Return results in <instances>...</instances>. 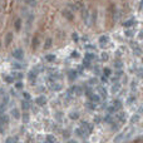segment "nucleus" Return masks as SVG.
Instances as JSON below:
<instances>
[{
    "mask_svg": "<svg viewBox=\"0 0 143 143\" xmlns=\"http://www.w3.org/2000/svg\"><path fill=\"white\" fill-rule=\"evenodd\" d=\"M13 57L15 58L16 60H21L24 58V50L21 48H18V49H14V50H13Z\"/></svg>",
    "mask_w": 143,
    "mask_h": 143,
    "instance_id": "nucleus-1",
    "label": "nucleus"
},
{
    "mask_svg": "<svg viewBox=\"0 0 143 143\" xmlns=\"http://www.w3.org/2000/svg\"><path fill=\"white\" fill-rule=\"evenodd\" d=\"M80 128H82L87 134H88V133H92V131H93V126H92V124L84 122V120H80Z\"/></svg>",
    "mask_w": 143,
    "mask_h": 143,
    "instance_id": "nucleus-2",
    "label": "nucleus"
},
{
    "mask_svg": "<svg viewBox=\"0 0 143 143\" xmlns=\"http://www.w3.org/2000/svg\"><path fill=\"white\" fill-rule=\"evenodd\" d=\"M98 95H99L100 98H103V99H105V98L108 97L107 89H105L104 87H98Z\"/></svg>",
    "mask_w": 143,
    "mask_h": 143,
    "instance_id": "nucleus-3",
    "label": "nucleus"
},
{
    "mask_svg": "<svg viewBox=\"0 0 143 143\" xmlns=\"http://www.w3.org/2000/svg\"><path fill=\"white\" fill-rule=\"evenodd\" d=\"M35 103H37L38 105H40V107L45 105V104H47V97H44V95H39L37 99H35Z\"/></svg>",
    "mask_w": 143,
    "mask_h": 143,
    "instance_id": "nucleus-4",
    "label": "nucleus"
},
{
    "mask_svg": "<svg viewBox=\"0 0 143 143\" xmlns=\"http://www.w3.org/2000/svg\"><path fill=\"white\" fill-rule=\"evenodd\" d=\"M98 42H99V44H100L102 47H104V45H107V44H108L109 37H108V35H100L99 39H98Z\"/></svg>",
    "mask_w": 143,
    "mask_h": 143,
    "instance_id": "nucleus-5",
    "label": "nucleus"
},
{
    "mask_svg": "<svg viewBox=\"0 0 143 143\" xmlns=\"http://www.w3.org/2000/svg\"><path fill=\"white\" fill-rule=\"evenodd\" d=\"M100 99H102V98L98 95V94H94V93H93V94L89 97V102H92V103H94V104L100 103Z\"/></svg>",
    "mask_w": 143,
    "mask_h": 143,
    "instance_id": "nucleus-6",
    "label": "nucleus"
},
{
    "mask_svg": "<svg viewBox=\"0 0 143 143\" xmlns=\"http://www.w3.org/2000/svg\"><path fill=\"white\" fill-rule=\"evenodd\" d=\"M37 78H38V74H37V72H35V70H30L28 73V79L32 83H34L35 80H37Z\"/></svg>",
    "mask_w": 143,
    "mask_h": 143,
    "instance_id": "nucleus-7",
    "label": "nucleus"
},
{
    "mask_svg": "<svg viewBox=\"0 0 143 143\" xmlns=\"http://www.w3.org/2000/svg\"><path fill=\"white\" fill-rule=\"evenodd\" d=\"M89 16H91V14H89V10H88V9H86V8H83V9H82V18H83V20L86 21V23H88Z\"/></svg>",
    "mask_w": 143,
    "mask_h": 143,
    "instance_id": "nucleus-8",
    "label": "nucleus"
},
{
    "mask_svg": "<svg viewBox=\"0 0 143 143\" xmlns=\"http://www.w3.org/2000/svg\"><path fill=\"white\" fill-rule=\"evenodd\" d=\"M63 15H64V18H67L68 20H73L74 19V15H73V13H72V10H63Z\"/></svg>",
    "mask_w": 143,
    "mask_h": 143,
    "instance_id": "nucleus-9",
    "label": "nucleus"
},
{
    "mask_svg": "<svg viewBox=\"0 0 143 143\" xmlns=\"http://www.w3.org/2000/svg\"><path fill=\"white\" fill-rule=\"evenodd\" d=\"M78 77L77 70H68V79L69 80H75Z\"/></svg>",
    "mask_w": 143,
    "mask_h": 143,
    "instance_id": "nucleus-10",
    "label": "nucleus"
},
{
    "mask_svg": "<svg viewBox=\"0 0 143 143\" xmlns=\"http://www.w3.org/2000/svg\"><path fill=\"white\" fill-rule=\"evenodd\" d=\"M0 122H1L4 126H8V124H9V117L6 114H1V115H0Z\"/></svg>",
    "mask_w": 143,
    "mask_h": 143,
    "instance_id": "nucleus-11",
    "label": "nucleus"
},
{
    "mask_svg": "<svg viewBox=\"0 0 143 143\" xmlns=\"http://www.w3.org/2000/svg\"><path fill=\"white\" fill-rule=\"evenodd\" d=\"M139 118H141V115L138 114V113L133 114L132 117H131V120H129V123H131V124H134V123H137L138 120H139Z\"/></svg>",
    "mask_w": 143,
    "mask_h": 143,
    "instance_id": "nucleus-12",
    "label": "nucleus"
},
{
    "mask_svg": "<svg viewBox=\"0 0 143 143\" xmlns=\"http://www.w3.org/2000/svg\"><path fill=\"white\" fill-rule=\"evenodd\" d=\"M50 89L54 92H58L62 89V84L60 83H53V84H50Z\"/></svg>",
    "mask_w": 143,
    "mask_h": 143,
    "instance_id": "nucleus-13",
    "label": "nucleus"
},
{
    "mask_svg": "<svg viewBox=\"0 0 143 143\" xmlns=\"http://www.w3.org/2000/svg\"><path fill=\"white\" fill-rule=\"evenodd\" d=\"M11 115H13V117H14L15 119H19V118L21 117L19 109H16V108H13V109H11Z\"/></svg>",
    "mask_w": 143,
    "mask_h": 143,
    "instance_id": "nucleus-14",
    "label": "nucleus"
},
{
    "mask_svg": "<svg viewBox=\"0 0 143 143\" xmlns=\"http://www.w3.org/2000/svg\"><path fill=\"white\" fill-rule=\"evenodd\" d=\"M113 105H114V108L117 109V110L122 109V102H120L119 99H114L113 100Z\"/></svg>",
    "mask_w": 143,
    "mask_h": 143,
    "instance_id": "nucleus-15",
    "label": "nucleus"
},
{
    "mask_svg": "<svg viewBox=\"0 0 143 143\" xmlns=\"http://www.w3.org/2000/svg\"><path fill=\"white\" fill-rule=\"evenodd\" d=\"M13 42V33H8L5 35V45H9Z\"/></svg>",
    "mask_w": 143,
    "mask_h": 143,
    "instance_id": "nucleus-16",
    "label": "nucleus"
},
{
    "mask_svg": "<svg viewBox=\"0 0 143 143\" xmlns=\"http://www.w3.org/2000/svg\"><path fill=\"white\" fill-rule=\"evenodd\" d=\"M69 118L72 120H78L79 119V113H78V112H70V113H69Z\"/></svg>",
    "mask_w": 143,
    "mask_h": 143,
    "instance_id": "nucleus-17",
    "label": "nucleus"
},
{
    "mask_svg": "<svg viewBox=\"0 0 143 143\" xmlns=\"http://www.w3.org/2000/svg\"><path fill=\"white\" fill-rule=\"evenodd\" d=\"M14 28H15L16 32H19V30L21 29V19H19V18H18V19L15 20V23H14Z\"/></svg>",
    "mask_w": 143,
    "mask_h": 143,
    "instance_id": "nucleus-18",
    "label": "nucleus"
},
{
    "mask_svg": "<svg viewBox=\"0 0 143 143\" xmlns=\"http://www.w3.org/2000/svg\"><path fill=\"white\" fill-rule=\"evenodd\" d=\"M75 134H77L78 137H86V136H87V133L84 132L82 128H77V129H75Z\"/></svg>",
    "mask_w": 143,
    "mask_h": 143,
    "instance_id": "nucleus-19",
    "label": "nucleus"
},
{
    "mask_svg": "<svg viewBox=\"0 0 143 143\" xmlns=\"http://www.w3.org/2000/svg\"><path fill=\"white\" fill-rule=\"evenodd\" d=\"M21 109L24 112H28V109H29V102L28 100H21Z\"/></svg>",
    "mask_w": 143,
    "mask_h": 143,
    "instance_id": "nucleus-20",
    "label": "nucleus"
},
{
    "mask_svg": "<svg viewBox=\"0 0 143 143\" xmlns=\"http://www.w3.org/2000/svg\"><path fill=\"white\" fill-rule=\"evenodd\" d=\"M107 112H108V114H110V115H112L113 113H115V112H118V110L114 108V105H113V104H110V105L107 107Z\"/></svg>",
    "mask_w": 143,
    "mask_h": 143,
    "instance_id": "nucleus-21",
    "label": "nucleus"
},
{
    "mask_svg": "<svg viewBox=\"0 0 143 143\" xmlns=\"http://www.w3.org/2000/svg\"><path fill=\"white\" fill-rule=\"evenodd\" d=\"M6 103H5V102H1V103H0V115H1V114H5V113H4V112H5L6 110Z\"/></svg>",
    "mask_w": 143,
    "mask_h": 143,
    "instance_id": "nucleus-22",
    "label": "nucleus"
},
{
    "mask_svg": "<svg viewBox=\"0 0 143 143\" xmlns=\"http://www.w3.org/2000/svg\"><path fill=\"white\" fill-rule=\"evenodd\" d=\"M11 67H13L14 69H18V70H21V69H24V68H25V65L20 64V63H13Z\"/></svg>",
    "mask_w": 143,
    "mask_h": 143,
    "instance_id": "nucleus-23",
    "label": "nucleus"
},
{
    "mask_svg": "<svg viewBox=\"0 0 143 143\" xmlns=\"http://www.w3.org/2000/svg\"><path fill=\"white\" fill-rule=\"evenodd\" d=\"M13 78L21 80L23 79V73H20V72H14V73H13Z\"/></svg>",
    "mask_w": 143,
    "mask_h": 143,
    "instance_id": "nucleus-24",
    "label": "nucleus"
},
{
    "mask_svg": "<svg viewBox=\"0 0 143 143\" xmlns=\"http://www.w3.org/2000/svg\"><path fill=\"white\" fill-rule=\"evenodd\" d=\"M47 143H55V137L53 134H48L47 136Z\"/></svg>",
    "mask_w": 143,
    "mask_h": 143,
    "instance_id": "nucleus-25",
    "label": "nucleus"
},
{
    "mask_svg": "<svg viewBox=\"0 0 143 143\" xmlns=\"http://www.w3.org/2000/svg\"><path fill=\"white\" fill-rule=\"evenodd\" d=\"M117 120H119L120 123H123L124 120H126V114H124V113H119L117 115Z\"/></svg>",
    "mask_w": 143,
    "mask_h": 143,
    "instance_id": "nucleus-26",
    "label": "nucleus"
},
{
    "mask_svg": "<svg viewBox=\"0 0 143 143\" xmlns=\"http://www.w3.org/2000/svg\"><path fill=\"white\" fill-rule=\"evenodd\" d=\"M103 75H104V77H107V78L110 77V75H112V70L109 68H104L103 69Z\"/></svg>",
    "mask_w": 143,
    "mask_h": 143,
    "instance_id": "nucleus-27",
    "label": "nucleus"
},
{
    "mask_svg": "<svg viewBox=\"0 0 143 143\" xmlns=\"http://www.w3.org/2000/svg\"><path fill=\"white\" fill-rule=\"evenodd\" d=\"M134 23H136V21H134V19H129L128 21H126V23H123V25L126 26V28H127V26H128V28H129V26L134 25Z\"/></svg>",
    "mask_w": 143,
    "mask_h": 143,
    "instance_id": "nucleus-28",
    "label": "nucleus"
},
{
    "mask_svg": "<svg viewBox=\"0 0 143 143\" xmlns=\"http://www.w3.org/2000/svg\"><path fill=\"white\" fill-rule=\"evenodd\" d=\"M4 80L6 83H13L14 82V78H13V75H4Z\"/></svg>",
    "mask_w": 143,
    "mask_h": 143,
    "instance_id": "nucleus-29",
    "label": "nucleus"
},
{
    "mask_svg": "<svg viewBox=\"0 0 143 143\" xmlns=\"http://www.w3.org/2000/svg\"><path fill=\"white\" fill-rule=\"evenodd\" d=\"M124 137V132H122V133H119L118 136H115V138H114V142L115 143H118V142H120L122 141V138Z\"/></svg>",
    "mask_w": 143,
    "mask_h": 143,
    "instance_id": "nucleus-30",
    "label": "nucleus"
},
{
    "mask_svg": "<svg viewBox=\"0 0 143 143\" xmlns=\"http://www.w3.org/2000/svg\"><path fill=\"white\" fill-rule=\"evenodd\" d=\"M38 45H39V38H38V37H35V38L33 39V44H32V47H33V49H37Z\"/></svg>",
    "mask_w": 143,
    "mask_h": 143,
    "instance_id": "nucleus-31",
    "label": "nucleus"
},
{
    "mask_svg": "<svg viewBox=\"0 0 143 143\" xmlns=\"http://www.w3.org/2000/svg\"><path fill=\"white\" fill-rule=\"evenodd\" d=\"M52 44H53L52 39H47L45 40V44H44V49H49V48L52 47Z\"/></svg>",
    "mask_w": 143,
    "mask_h": 143,
    "instance_id": "nucleus-32",
    "label": "nucleus"
},
{
    "mask_svg": "<svg viewBox=\"0 0 143 143\" xmlns=\"http://www.w3.org/2000/svg\"><path fill=\"white\" fill-rule=\"evenodd\" d=\"M134 102H136V97H134V95L128 97V99H127V104H129V105H131V104H133V103H134Z\"/></svg>",
    "mask_w": 143,
    "mask_h": 143,
    "instance_id": "nucleus-33",
    "label": "nucleus"
},
{
    "mask_svg": "<svg viewBox=\"0 0 143 143\" xmlns=\"http://www.w3.org/2000/svg\"><path fill=\"white\" fill-rule=\"evenodd\" d=\"M104 122H107V123H110V124H113L114 122H113V117H112L110 114H108L107 117L104 118Z\"/></svg>",
    "mask_w": 143,
    "mask_h": 143,
    "instance_id": "nucleus-34",
    "label": "nucleus"
},
{
    "mask_svg": "<svg viewBox=\"0 0 143 143\" xmlns=\"http://www.w3.org/2000/svg\"><path fill=\"white\" fill-rule=\"evenodd\" d=\"M45 59L48 62H54L55 60V55L54 54H48V55H45Z\"/></svg>",
    "mask_w": 143,
    "mask_h": 143,
    "instance_id": "nucleus-35",
    "label": "nucleus"
},
{
    "mask_svg": "<svg viewBox=\"0 0 143 143\" xmlns=\"http://www.w3.org/2000/svg\"><path fill=\"white\" fill-rule=\"evenodd\" d=\"M16 139H18V137H9L5 141V143H16Z\"/></svg>",
    "mask_w": 143,
    "mask_h": 143,
    "instance_id": "nucleus-36",
    "label": "nucleus"
},
{
    "mask_svg": "<svg viewBox=\"0 0 143 143\" xmlns=\"http://www.w3.org/2000/svg\"><path fill=\"white\" fill-rule=\"evenodd\" d=\"M100 58H102V62H107L108 60V58H109V55H108V53H102V55H100Z\"/></svg>",
    "mask_w": 143,
    "mask_h": 143,
    "instance_id": "nucleus-37",
    "label": "nucleus"
},
{
    "mask_svg": "<svg viewBox=\"0 0 143 143\" xmlns=\"http://www.w3.org/2000/svg\"><path fill=\"white\" fill-rule=\"evenodd\" d=\"M86 107H87V108H89V109H92V110L95 109V104L92 103V102H89V100H88V103L86 104Z\"/></svg>",
    "mask_w": 143,
    "mask_h": 143,
    "instance_id": "nucleus-38",
    "label": "nucleus"
},
{
    "mask_svg": "<svg viewBox=\"0 0 143 143\" xmlns=\"http://www.w3.org/2000/svg\"><path fill=\"white\" fill-rule=\"evenodd\" d=\"M114 67L115 68H119V70H122V68H123V63L120 60H118V62H115L114 63Z\"/></svg>",
    "mask_w": 143,
    "mask_h": 143,
    "instance_id": "nucleus-39",
    "label": "nucleus"
},
{
    "mask_svg": "<svg viewBox=\"0 0 143 143\" xmlns=\"http://www.w3.org/2000/svg\"><path fill=\"white\" fill-rule=\"evenodd\" d=\"M94 58H95V55L92 54V53H88V54L86 55V59L89 60V62H92V59H94Z\"/></svg>",
    "mask_w": 143,
    "mask_h": 143,
    "instance_id": "nucleus-40",
    "label": "nucleus"
},
{
    "mask_svg": "<svg viewBox=\"0 0 143 143\" xmlns=\"http://www.w3.org/2000/svg\"><path fill=\"white\" fill-rule=\"evenodd\" d=\"M134 54L136 55H142V49L139 47H136L134 48Z\"/></svg>",
    "mask_w": 143,
    "mask_h": 143,
    "instance_id": "nucleus-41",
    "label": "nucleus"
},
{
    "mask_svg": "<svg viewBox=\"0 0 143 143\" xmlns=\"http://www.w3.org/2000/svg\"><path fill=\"white\" fill-rule=\"evenodd\" d=\"M95 21H97V13L93 11L92 13V24H95Z\"/></svg>",
    "mask_w": 143,
    "mask_h": 143,
    "instance_id": "nucleus-42",
    "label": "nucleus"
},
{
    "mask_svg": "<svg viewBox=\"0 0 143 143\" xmlns=\"http://www.w3.org/2000/svg\"><path fill=\"white\" fill-rule=\"evenodd\" d=\"M118 89H119V83H117V82H115V83H114V86H113V88H112V92H113V93H115V92L118 91Z\"/></svg>",
    "mask_w": 143,
    "mask_h": 143,
    "instance_id": "nucleus-43",
    "label": "nucleus"
},
{
    "mask_svg": "<svg viewBox=\"0 0 143 143\" xmlns=\"http://www.w3.org/2000/svg\"><path fill=\"white\" fill-rule=\"evenodd\" d=\"M28 120H29V114H28V112H25V113L23 114V122H28Z\"/></svg>",
    "mask_w": 143,
    "mask_h": 143,
    "instance_id": "nucleus-44",
    "label": "nucleus"
},
{
    "mask_svg": "<svg viewBox=\"0 0 143 143\" xmlns=\"http://www.w3.org/2000/svg\"><path fill=\"white\" fill-rule=\"evenodd\" d=\"M72 38H73L74 42H78V40H79V35L77 33H73V34H72Z\"/></svg>",
    "mask_w": 143,
    "mask_h": 143,
    "instance_id": "nucleus-45",
    "label": "nucleus"
},
{
    "mask_svg": "<svg viewBox=\"0 0 143 143\" xmlns=\"http://www.w3.org/2000/svg\"><path fill=\"white\" fill-rule=\"evenodd\" d=\"M84 93H86V95H88V97H91V95L93 94V92H92V89H91V88H87Z\"/></svg>",
    "mask_w": 143,
    "mask_h": 143,
    "instance_id": "nucleus-46",
    "label": "nucleus"
},
{
    "mask_svg": "<svg viewBox=\"0 0 143 143\" xmlns=\"http://www.w3.org/2000/svg\"><path fill=\"white\" fill-rule=\"evenodd\" d=\"M4 132H5V126H4V124L0 122V133H1V134H4Z\"/></svg>",
    "mask_w": 143,
    "mask_h": 143,
    "instance_id": "nucleus-47",
    "label": "nucleus"
},
{
    "mask_svg": "<svg viewBox=\"0 0 143 143\" xmlns=\"http://www.w3.org/2000/svg\"><path fill=\"white\" fill-rule=\"evenodd\" d=\"M83 67H87V68H89V67H91V62L87 60V59H84V62H83Z\"/></svg>",
    "mask_w": 143,
    "mask_h": 143,
    "instance_id": "nucleus-48",
    "label": "nucleus"
},
{
    "mask_svg": "<svg viewBox=\"0 0 143 143\" xmlns=\"http://www.w3.org/2000/svg\"><path fill=\"white\" fill-rule=\"evenodd\" d=\"M15 88H16V89H23V83H21V82L15 83Z\"/></svg>",
    "mask_w": 143,
    "mask_h": 143,
    "instance_id": "nucleus-49",
    "label": "nucleus"
},
{
    "mask_svg": "<svg viewBox=\"0 0 143 143\" xmlns=\"http://www.w3.org/2000/svg\"><path fill=\"white\" fill-rule=\"evenodd\" d=\"M124 34H126L127 35V37H132V35H133V32H132V30H126V32H124Z\"/></svg>",
    "mask_w": 143,
    "mask_h": 143,
    "instance_id": "nucleus-50",
    "label": "nucleus"
},
{
    "mask_svg": "<svg viewBox=\"0 0 143 143\" xmlns=\"http://www.w3.org/2000/svg\"><path fill=\"white\" fill-rule=\"evenodd\" d=\"M24 98H25V100H29L30 99V94H29V93H26V92H24Z\"/></svg>",
    "mask_w": 143,
    "mask_h": 143,
    "instance_id": "nucleus-51",
    "label": "nucleus"
},
{
    "mask_svg": "<svg viewBox=\"0 0 143 143\" xmlns=\"http://www.w3.org/2000/svg\"><path fill=\"white\" fill-rule=\"evenodd\" d=\"M86 48L87 49H91V50H94V49H95V47L94 45H91V44H89V45H86Z\"/></svg>",
    "mask_w": 143,
    "mask_h": 143,
    "instance_id": "nucleus-52",
    "label": "nucleus"
},
{
    "mask_svg": "<svg viewBox=\"0 0 143 143\" xmlns=\"http://www.w3.org/2000/svg\"><path fill=\"white\" fill-rule=\"evenodd\" d=\"M102 82H103V83H107V82H108V78H107V77H104V75H102Z\"/></svg>",
    "mask_w": 143,
    "mask_h": 143,
    "instance_id": "nucleus-53",
    "label": "nucleus"
},
{
    "mask_svg": "<svg viewBox=\"0 0 143 143\" xmlns=\"http://www.w3.org/2000/svg\"><path fill=\"white\" fill-rule=\"evenodd\" d=\"M89 83H91V84H95L97 83V79L95 78H92L91 80H89Z\"/></svg>",
    "mask_w": 143,
    "mask_h": 143,
    "instance_id": "nucleus-54",
    "label": "nucleus"
},
{
    "mask_svg": "<svg viewBox=\"0 0 143 143\" xmlns=\"http://www.w3.org/2000/svg\"><path fill=\"white\" fill-rule=\"evenodd\" d=\"M94 120H95V123H99L100 120H102V118H100V117H95V118H94Z\"/></svg>",
    "mask_w": 143,
    "mask_h": 143,
    "instance_id": "nucleus-55",
    "label": "nucleus"
},
{
    "mask_svg": "<svg viewBox=\"0 0 143 143\" xmlns=\"http://www.w3.org/2000/svg\"><path fill=\"white\" fill-rule=\"evenodd\" d=\"M138 38H139V39H143V30L138 33Z\"/></svg>",
    "mask_w": 143,
    "mask_h": 143,
    "instance_id": "nucleus-56",
    "label": "nucleus"
},
{
    "mask_svg": "<svg viewBox=\"0 0 143 143\" xmlns=\"http://www.w3.org/2000/svg\"><path fill=\"white\" fill-rule=\"evenodd\" d=\"M67 143H78V141H75V139H69Z\"/></svg>",
    "mask_w": 143,
    "mask_h": 143,
    "instance_id": "nucleus-57",
    "label": "nucleus"
},
{
    "mask_svg": "<svg viewBox=\"0 0 143 143\" xmlns=\"http://www.w3.org/2000/svg\"><path fill=\"white\" fill-rule=\"evenodd\" d=\"M138 114H139V115L143 114V107H141V108H139V112H138Z\"/></svg>",
    "mask_w": 143,
    "mask_h": 143,
    "instance_id": "nucleus-58",
    "label": "nucleus"
},
{
    "mask_svg": "<svg viewBox=\"0 0 143 143\" xmlns=\"http://www.w3.org/2000/svg\"><path fill=\"white\" fill-rule=\"evenodd\" d=\"M78 55H79V54H78V53H77V52H74V53H72V57H74V58H75V57H78Z\"/></svg>",
    "mask_w": 143,
    "mask_h": 143,
    "instance_id": "nucleus-59",
    "label": "nucleus"
},
{
    "mask_svg": "<svg viewBox=\"0 0 143 143\" xmlns=\"http://www.w3.org/2000/svg\"><path fill=\"white\" fill-rule=\"evenodd\" d=\"M1 94H4V92H3V89L0 88V95H1Z\"/></svg>",
    "mask_w": 143,
    "mask_h": 143,
    "instance_id": "nucleus-60",
    "label": "nucleus"
}]
</instances>
